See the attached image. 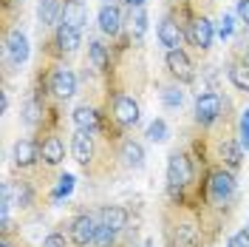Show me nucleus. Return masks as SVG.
I'll use <instances>...</instances> for the list:
<instances>
[{
  "label": "nucleus",
  "instance_id": "1",
  "mask_svg": "<svg viewBox=\"0 0 249 247\" xmlns=\"http://www.w3.org/2000/svg\"><path fill=\"white\" fill-rule=\"evenodd\" d=\"M164 247H204L201 213L193 205H176L164 210Z\"/></svg>",
  "mask_w": 249,
  "mask_h": 247
},
{
  "label": "nucleus",
  "instance_id": "2",
  "mask_svg": "<svg viewBox=\"0 0 249 247\" xmlns=\"http://www.w3.org/2000/svg\"><path fill=\"white\" fill-rule=\"evenodd\" d=\"M196 159L190 151L184 148H176L167 156V199L176 205H193V193H201L198 190V179H196Z\"/></svg>",
  "mask_w": 249,
  "mask_h": 247
},
{
  "label": "nucleus",
  "instance_id": "3",
  "mask_svg": "<svg viewBox=\"0 0 249 247\" xmlns=\"http://www.w3.org/2000/svg\"><path fill=\"white\" fill-rule=\"evenodd\" d=\"M235 190H238L235 173L215 162L213 168L204 170V190L198 193L201 196L198 205H204L207 210H224L235 202Z\"/></svg>",
  "mask_w": 249,
  "mask_h": 247
},
{
  "label": "nucleus",
  "instance_id": "4",
  "mask_svg": "<svg viewBox=\"0 0 249 247\" xmlns=\"http://www.w3.org/2000/svg\"><path fill=\"white\" fill-rule=\"evenodd\" d=\"M108 117L110 123L116 125V128H124V131H130V128H136L142 120V108L139 103H136V97L127 91H113L108 94Z\"/></svg>",
  "mask_w": 249,
  "mask_h": 247
},
{
  "label": "nucleus",
  "instance_id": "5",
  "mask_svg": "<svg viewBox=\"0 0 249 247\" xmlns=\"http://www.w3.org/2000/svg\"><path fill=\"white\" fill-rule=\"evenodd\" d=\"M227 105H230V103H227L218 91H201L196 97V103H193V123L207 131V128H213V125L221 123Z\"/></svg>",
  "mask_w": 249,
  "mask_h": 247
},
{
  "label": "nucleus",
  "instance_id": "6",
  "mask_svg": "<svg viewBox=\"0 0 249 247\" xmlns=\"http://www.w3.org/2000/svg\"><path fill=\"white\" fill-rule=\"evenodd\" d=\"M46 88H48V97H51L54 103H68L79 88L77 71H74L68 62H57V65L48 71Z\"/></svg>",
  "mask_w": 249,
  "mask_h": 247
},
{
  "label": "nucleus",
  "instance_id": "7",
  "mask_svg": "<svg viewBox=\"0 0 249 247\" xmlns=\"http://www.w3.org/2000/svg\"><path fill=\"white\" fill-rule=\"evenodd\" d=\"M187 31V43L196 48L198 54H207L213 48V40H215V23L207 15H190L184 23Z\"/></svg>",
  "mask_w": 249,
  "mask_h": 247
},
{
  "label": "nucleus",
  "instance_id": "8",
  "mask_svg": "<svg viewBox=\"0 0 249 247\" xmlns=\"http://www.w3.org/2000/svg\"><path fill=\"white\" fill-rule=\"evenodd\" d=\"M164 68H167V74H170L173 82H181V85H190V82L198 80V68H196L193 57L187 54L184 48L164 51Z\"/></svg>",
  "mask_w": 249,
  "mask_h": 247
},
{
  "label": "nucleus",
  "instance_id": "9",
  "mask_svg": "<svg viewBox=\"0 0 249 247\" xmlns=\"http://www.w3.org/2000/svg\"><path fill=\"white\" fill-rule=\"evenodd\" d=\"M29 54H31L29 34L20 29V26H9L6 29V37H3V60H6V65L20 68V65H26Z\"/></svg>",
  "mask_w": 249,
  "mask_h": 247
},
{
  "label": "nucleus",
  "instance_id": "10",
  "mask_svg": "<svg viewBox=\"0 0 249 247\" xmlns=\"http://www.w3.org/2000/svg\"><path fill=\"white\" fill-rule=\"evenodd\" d=\"M71 156L77 159V165H82L85 170L93 173L96 156H99L96 134H91V131H74V137H71Z\"/></svg>",
  "mask_w": 249,
  "mask_h": 247
},
{
  "label": "nucleus",
  "instance_id": "11",
  "mask_svg": "<svg viewBox=\"0 0 249 247\" xmlns=\"http://www.w3.org/2000/svg\"><path fill=\"white\" fill-rule=\"evenodd\" d=\"M96 230H99L96 213H79V216H74L71 225H68V239H71L74 247H93Z\"/></svg>",
  "mask_w": 249,
  "mask_h": 247
},
{
  "label": "nucleus",
  "instance_id": "12",
  "mask_svg": "<svg viewBox=\"0 0 249 247\" xmlns=\"http://www.w3.org/2000/svg\"><path fill=\"white\" fill-rule=\"evenodd\" d=\"M156 37H159V43L164 46V51H170V48H184L187 43V31H184V23H181V17L178 15H164L159 20V29H156Z\"/></svg>",
  "mask_w": 249,
  "mask_h": 247
},
{
  "label": "nucleus",
  "instance_id": "13",
  "mask_svg": "<svg viewBox=\"0 0 249 247\" xmlns=\"http://www.w3.org/2000/svg\"><path fill=\"white\" fill-rule=\"evenodd\" d=\"M40 165L43 168H60L65 162V142L57 131H43L40 134Z\"/></svg>",
  "mask_w": 249,
  "mask_h": 247
},
{
  "label": "nucleus",
  "instance_id": "14",
  "mask_svg": "<svg viewBox=\"0 0 249 247\" xmlns=\"http://www.w3.org/2000/svg\"><path fill=\"white\" fill-rule=\"evenodd\" d=\"M244 145H241V139L235 137H221L215 142V159L218 165H224V168H230L232 173H238L241 170V165H244Z\"/></svg>",
  "mask_w": 249,
  "mask_h": 247
},
{
  "label": "nucleus",
  "instance_id": "15",
  "mask_svg": "<svg viewBox=\"0 0 249 247\" xmlns=\"http://www.w3.org/2000/svg\"><path fill=\"white\" fill-rule=\"evenodd\" d=\"M96 26L99 31L110 37V40H116L124 29V15H122V6L119 3H102L99 6V12H96Z\"/></svg>",
  "mask_w": 249,
  "mask_h": 247
},
{
  "label": "nucleus",
  "instance_id": "16",
  "mask_svg": "<svg viewBox=\"0 0 249 247\" xmlns=\"http://www.w3.org/2000/svg\"><path fill=\"white\" fill-rule=\"evenodd\" d=\"M12 162L17 170H31L34 165H40V139L20 137L12 145Z\"/></svg>",
  "mask_w": 249,
  "mask_h": 247
},
{
  "label": "nucleus",
  "instance_id": "17",
  "mask_svg": "<svg viewBox=\"0 0 249 247\" xmlns=\"http://www.w3.org/2000/svg\"><path fill=\"white\" fill-rule=\"evenodd\" d=\"M224 68H227V80L232 82L235 91L241 94H249V60L244 51H232L227 62H224Z\"/></svg>",
  "mask_w": 249,
  "mask_h": 247
},
{
  "label": "nucleus",
  "instance_id": "18",
  "mask_svg": "<svg viewBox=\"0 0 249 247\" xmlns=\"http://www.w3.org/2000/svg\"><path fill=\"white\" fill-rule=\"evenodd\" d=\"M48 46H54V54H57V57H71V54H77L79 46H82V31L60 23V26L54 29V37H51Z\"/></svg>",
  "mask_w": 249,
  "mask_h": 247
},
{
  "label": "nucleus",
  "instance_id": "19",
  "mask_svg": "<svg viewBox=\"0 0 249 247\" xmlns=\"http://www.w3.org/2000/svg\"><path fill=\"white\" fill-rule=\"evenodd\" d=\"M116 159L127 170H142L144 168V145L133 137H122L116 145Z\"/></svg>",
  "mask_w": 249,
  "mask_h": 247
},
{
  "label": "nucleus",
  "instance_id": "20",
  "mask_svg": "<svg viewBox=\"0 0 249 247\" xmlns=\"http://www.w3.org/2000/svg\"><path fill=\"white\" fill-rule=\"evenodd\" d=\"M71 123L77 131H91V134H102V111L91 105V103H79L77 108L71 111Z\"/></svg>",
  "mask_w": 249,
  "mask_h": 247
},
{
  "label": "nucleus",
  "instance_id": "21",
  "mask_svg": "<svg viewBox=\"0 0 249 247\" xmlns=\"http://www.w3.org/2000/svg\"><path fill=\"white\" fill-rule=\"evenodd\" d=\"M88 65H91L96 74H110V65H113V60H110V46H105L99 37H91L88 40Z\"/></svg>",
  "mask_w": 249,
  "mask_h": 247
},
{
  "label": "nucleus",
  "instance_id": "22",
  "mask_svg": "<svg viewBox=\"0 0 249 247\" xmlns=\"http://www.w3.org/2000/svg\"><path fill=\"white\" fill-rule=\"evenodd\" d=\"M96 219H99L102 225H108L110 230L122 233V230H127V222H130V213L124 210L122 205H102V207L96 210Z\"/></svg>",
  "mask_w": 249,
  "mask_h": 247
},
{
  "label": "nucleus",
  "instance_id": "23",
  "mask_svg": "<svg viewBox=\"0 0 249 247\" xmlns=\"http://www.w3.org/2000/svg\"><path fill=\"white\" fill-rule=\"evenodd\" d=\"M62 23L71 29H85L88 26V6L85 0H62Z\"/></svg>",
  "mask_w": 249,
  "mask_h": 247
},
{
  "label": "nucleus",
  "instance_id": "24",
  "mask_svg": "<svg viewBox=\"0 0 249 247\" xmlns=\"http://www.w3.org/2000/svg\"><path fill=\"white\" fill-rule=\"evenodd\" d=\"M37 23H40V29H57L62 23V0H40Z\"/></svg>",
  "mask_w": 249,
  "mask_h": 247
},
{
  "label": "nucleus",
  "instance_id": "25",
  "mask_svg": "<svg viewBox=\"0 0 249 247\" xmlns=\"http://www.w3.org/2000/svg\"><path fill=\"white\" fill-rule=\"evenodd\" d=\"M147 20H150L147 6L130 9V17H127V40H130V43H136V46L142 43V37L147 34Z\"/></svg>",
  "mask_w": 249,
  "mask_h": 247
},
{
  "label": "nucleus",
  "instance_id": "26",
  "mask_svg": "<svg viewBox=\"0 0 249 247\" xmlns=\"http://www.w3.org/2000/svg\"><path fill=\"white\" fill-rule=\"evenodd\" d=\"M161 105L167 111L184 108V88H181V82H167V85H161Z\"/></svg>",
  "mask_w": 249,
  "mask_h": 247
},
{
  "label": "nucleus",
  "instance_id": "27",
  "mask_svg": "<svg viewBox=\"0 0 249 247\" xmlns=\"http://www.w3.org/2000/svg\"><path fill=\"white\" fill-rule=\"evenodd\" d=\"M167 134H170V128H167V120H164V117H156L153 123L147 125V131H144L147 142H153V145L164 142V139H167Z\"/></svg>",
  "mask_w": 249,
  "mask_h": 247
},
{
  "label": "nucleus",
  "instance_id": "28",
  "mask_svg": "<svg viewBox=\"0 0 249 247\" xmlns=\"http://www.w3.org/2000/svg\"><path fill=\"white\" fill-rule=\"evenodd\" d=\"M71 193H74V176L71 173H62L60 179H57V185H54V190H51V199L60 202L65 196H71Z\"/></svg>",
  "mask_w": 249,
  "mask_h": 247
},
{
  "label": "nucleus",
  "instance_id": "29",
  "mask_svg": "<svg viewBox=\"0 0 249 247\" xmlns=\"http://www.w3.org/2000/svg\"><path fill=\"white\" fill-rule=\"evenodd\" d=\"M116 236H119V233L110 230L108 225L99 222V230H96V242H93V247H113L116 245Z\"/></svg>",
  "mask_w": 249,
  "mask_h": 247
},
{
  "label": "nucleus",
  "instance_id": "30",
  "mask_svg": "<svg viewBox=\"0 0 249 247\" xmlns=\"http://www.w3.org/2000/svg\"><path fill=\"white\" fill-rule=\"evenodd\" d=\"M232 31H235V15L232 12H224V17L218 20V37L227 43V40L232 37Z\"/></svg>",
  "mask_w": 249,
  "mask_h": 247
},
{
  "label": "nucleus",
  "instance_id": "31",
  "mask_svg": "<svg viewBox=\"0 0 249 247\" xmlns=\"http://www.w3.org/2000/svg\"><path fill=\"white\" fill-rule=\"evenodd\" d=\"M238 139H241L244 151H249V108H244L238 117Z\"/></svg>",
  "mask_w": 249,
  "mask_h": 247
},
{
  "label": "nucleus",
  "instance_id": "32",
  "mask_svg": "<svg viewBox=\"0 0 249 247\" xmlns=\"http://www.w3.org/2000/svg\"><path fill=\"white\" fill-rule=\"evenodd\" d=\"M43 247H71V239H68L65 233L54 230V233H48L46 239H43Z\"/></svg>",
  "mask_w": 249,
  "mask_h": 247
},
{
  "label": "nucleus",
  "instance_id": "33",
  "mask_svg": "<svg viewBox=\"0 0 249 247\" xmlns=\"http://www.w3.org/2000/svg\"><path fill=\"white\" fill-rule=\"evenodd\" d=\"M235 17H238V23L249 29V0H238L235 3Z\"/></svg>",
  "mask_w": 249,
  "mask_h": 247
},
{
  "label": "nucleus",
  "instance_id": "34",
  "mask_svg": "<svg viewBox=\"0 0 249 247\" xmlns=\"http://www.w3.org/2000/svg\"><path fill=\"white\" fill-rule=\"evenodd\" d=\"M227 247H249V227H247V230L232 233V239H230V245H227Z\"/></svg>",
  "mask_w": 249,
  "mask_h": 247
},
{
  "label": "nucleus",
  "instance_id": "35",
  "mask_svg": "<svg viewBox=\"0 0 249 247\" xmlns=\"http://www.w3.org/2000/svg\"><path fill=\"white\" fill-rule=\"evenodd\" d=\"M6 111H9V91L3 88L0 91V114H6Z\"/></svg>",
  "mask_w": 249,
  "mask_h": 247
},
{
  "label": "nucleus",
  "instance_id": "36",
  "mask_svg": "<svg viewBox=\"0 0 249 247\" xmlns=\"http://www.w3.org/2000/svg\"><path fill=\"white\" fill-rule=\"evenodd\" d=\"M127 9H139V6H147V0H122Z\"/></svg>",
  "mask_w": 249,
  "mask_h": 247
},
{
  "label": "nucleus",
  "instance_id": "37",
  "mask_svg": "<svg viewBox=\"0 0 249 247\" xmlns=\"http://www.w3.org/2000/svg\"><path fill=\"white\" fill-rule=\"evenodd\" d=\"M244 54H247V60H249V37H247V43H244Z\"/></svg>",
  "mask_w": 249,
  "mask_h": 247
},
{
  "label": "nucleus",
  "instance_id": "38",
  "mask_svg": "<svg viewBox=\"0 0 249 247\" xmlns=\"http://www.w3.org/2000/svg\"><path fill=\"white\" fill-rule=\"evenodd\" d=\"M102 3H119V0H102Z\"/></svg>",
  "mask_w": 249,
  "mask_h": 247
}]
</instances>
